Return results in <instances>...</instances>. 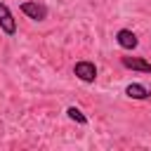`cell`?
Listing matches in <instances>:
<instances>
[{
  "label": "cell",
  "mask_w": 151,
  "mask_h": 151,
  "mask_svg": "<svg viewBox=\"0 0 151 151\" xmlns=\"http://www.w3.org/2000/svg\"><path fill=\"white\" fill-rule=\"evenodd\" d=\"M21 12L28 17V19H33V21H42V19H47V7L45 5H40V2H21Z\"/></svg>",
  "instance_id": "6da1fadb"
},
{
  "label": "cell",
  "mask_w": 151,
  "mask_h": 151,
  "mask_svg": "<svg viewBox=\"0 0 151 151\" xmlns=\"http://www.w3.org/2000/svg\"><path fill=\"white\" fill-rule=\"evenodd\" d=\"M73 73H76L83 83H94V78H97V66H94L92 61H78V64L73 66Z\"/></svg>",
  "instance_id": "7a4b0ae2"
},
{
  "label": "cell",
  "mask_w": 151,
  "mask_h": 151,
  "mask_svg": "<svg viewBox=\"0 0 151 151\" xmlns=\"http://www.w3.org/2000/svg\"><path fill=\"white\" fill-rule=\"evenodd\" d=\"M0 28L7 35H14L17 33V21H14V17H12V12H9V7L5 2H0Z\"/></svg>",
  "instance_id": "3957f363"
},
{
  "label": "cell",
  "mask_w": 151,
  "mask_h": 151,
  "mask_svg": "<svg viewBox=\"0 0 151 151\" xmlns=\"http://www.w3.org/2000/svg\"><path fill=\"white\" fill-rule=\"evenodd\" d=\"M116 42H118L123 50H134L139 40H137V35H134L130 28H120V31L116 33Z\"/></svg>",
  "instance_id": "277c9868"
},
{
  "label": "cell",
  "mask_w": 151,
  "mask_h": 151,
  "mask_svg": "<svg viewBox=\"0 0 151 151\" xmlns=\"http://www.w3.org/2000/svg\"><path fill=\"white\" fill-rule=\"evenodd\" d=\"M123 66H125V68H132V71L151 73V64H149L146 59H139V57H123Z\"/></svg>",
  "instance_id": "5b68a950"
},
{
  "label": "cell",
  "mask_w": 151,
  "mask_h": 151,
  "mask_svg": "<svg viewBox=\"0 0 151 151\" xmlns=\"http://www.w3.org/2000/svg\"><path fill=\"white\" fill-rule=\"evenodd\" d=\"M125 94H127L130 99H146L151 92H149L144 85H139V83H132V85H127V87H125Z\"/></svg>",
  "instance_id": "8992f818"
},
{
  "label": "cell",
  "mask_w": 151,
  "mask_h": 151,
  "mask_svg": "<svg viewBox=\"0 0 151 151\" xmlns=\"http://www.w3.org/2000/svg\"><path fill=\"white\" fill-rule=\"evenodd\" d=\"M66 116H68L71 120L80 123V125H87V116H83V111L76 109V106H68V109H66Z\"/></svg>",
  "instance_id": "52a82bcc"
}]
</instances>
